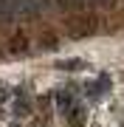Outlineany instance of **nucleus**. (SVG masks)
<instances>
[{"label": "nucleus", "instance_id": "obj_3", "mask_svg": "<svg viewBox=\"0 0 124 127\" xmlns=\"http://www.w3.org/2000/svg\"><path fill=\"white\" fill-rule=\"evenodd\" d=\"M23 48H25V40H23V37H17V40L11 42V51H23Z\"/></svg>", "mask_w": 124, "mask_h": 127}, {"label": "nucleus", "instance_id": "obj_2", "mask_svg": "<svg viewBox=\"0 0 124 127\" xmlns=\"http://www.w3.org/2000/svg\"><path fill=\"white\" fill-rule=\"evenodd\" d=\"M11 11L23 14V17H31V14H37V6H34V0H11Z\"/></svg>", "mask_w": 124, "mask_h": 127}, {"label": "nucleus", "instance_id": "obj_1", "mask_svg": "<svg viewBox=\"0 0 124 127\" xmlns=\"http://www.w3.org/2000/svg\"><path fill=\"white\" fill-rule=\"evenodd\" d=\"M68 28H71V37H85V34L93 28V20H87V17H82V20H71Z\"/></svg>", "mask_w": 124, "mask_h": 127}, {"label": "nucleus", "instance_id": "obj_4", "mask_svg": "<svg viewBox=\"0 0 124 127\" xmlns=\"http://www.w3.org/2000/svg\"><path fill=\"white\" fill-rule=\"evenodd\" d=\"M93 3H110V0H93Z\"/></svg>", "mask_w": 124, "mask_h": 127}]
</instances>
